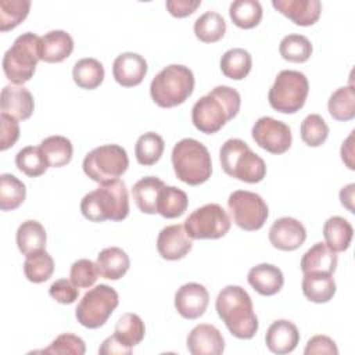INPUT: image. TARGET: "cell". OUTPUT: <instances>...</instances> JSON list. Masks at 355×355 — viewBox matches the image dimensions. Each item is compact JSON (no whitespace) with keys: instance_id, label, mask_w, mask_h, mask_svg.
Masks as SVG:
<instances>
[{"instance_id":"cell-1","label":"cell","mask_w":355,"mask_h":355,"mask_svg":"<svg viewBox=\"0 0 355 355\" xmlns=\"http://www.w3.org/2000/svg\"><path fill=\"white\" fill-rule=\"evenodd\" d=\"M240 104L241 98L236 89L225 85L216 86L193 105V125L202 133H216L239 114Z\"/></svg>"},{"instance_id":"cell-2","label":"cell","mask_w":355,"mask_h":355,"mask_svg":"<svg viewBox=\"0 0 355 355\" xmlns=\"http://www.w3.org/2000/svg\"><path fill=\"white\" fill-rule=\"evenodd\" d=\"M215 309L234 337L250 340L258 331L252 300L243 287L233 284L223 287L215 300Z\"/></svg>"},{"instance_id":"cell-3","label":"cell","mask_w":355,"mask_h":355,"mask_svg":"<svg viewBox=\"0 0 355 355\" xmlns=\"http://www.w3.org/2000/svg\"><path fill=\"white\" fill-rule=\"evenodd\" d=\"M80 212L90 222L123 220L129 214V196L126 184L119 180L100 183L97 189L85 194Z\"/></svg>"},{"instance_id":"cell-4","label":"cell","mask_w":355,"mask_h":355,"mask_svg":"<svg viewBox=\"0 0 355 355\" xmlns=\"http://www.w3.org/2000/svg\"><path fill=\"white\" fill-rule=\"evenodd\" d=\"M171 159L176 178L186 184L198 186L211 178L212 161L209 151L196 139L179 140L172 148Z\"/></svg>"},{"instance_id":"cell-5","label":"cell","mask_w":355,"mask_h":355,"mask_svg":"<svg viewBox=\"0 0 355 355\" xmlns=\"http://www.w3.org/2000/svg\"><path fill=\"white\" fill-rule=\"evenodd\" d=\"M194 90V75L189 67L171 64L161 69L150 83L154 103L162 108H172L184 103Z\"/></svg>"},{"instance_id":"cell-6","label":"cell","mask_w":355,"mask_h":355,"mask_svg":"<svg viewBox=\"0 0 355 355\" xmlns=\"http://www.w3.org/2000/svg\"><path fill=\"white\" fill-rule=\"evenodd\" d=\"M219 161L226 175L245 183H258L266 175L265 161L241 139L226 140L219 150Z\"/></svg>"},{"instance_id":"cell-7","label":"cell","mask_w":355,"mask_h":355,"mask_svg":"<svg viewBox=\"0 0 355 355\" xmlns=\"http://www.w3.org/2000/svg\"><path fill=\"white\" fill-rule=\"evenodd\" d=\"M39 47L40 37L36 33L25 32L19 35L4 53L3 71L11 83L24 85L31 80L40 60Z\"/></svg>"},{"instance_id":"cell-8","label":"cell","mask_w":355,"mask_h":355,"mask_svg":"<svg viewBox=\"0 0 355 355\" xmlns=\"http://www.w3.org/2000/svg\"><path fill=\"white\" fill-rule=\"evenodd\" d=\"M308 92L309 83L302 72L283 69L269 89L268 101L273 110L282 114H294L304 107Z\"/></svg>"},{"instance_id":"cell-9","label":"cell","mask_w":355,"mask_h":355,"mask_svg":"<svg viewBox=\"0 0 355 355\" xmlns=\"http://www.w3.org/2000/svg\"><path fill=\"white\" fill-rule=\"evenodd\" d=\"M129 166L126 150L119 144H104L86 154L83 172L97 183H105L122 176Z\"/></svg>"},{"instance_id":"cell-10","label":"cell","mask_w":355,"mask_h":355,"mask_svg":"<svg viewBox=\"0 0 355 355\" xmlns=\"http://www.w3.org/2000/svg\"><path fill=\"white\" fill-rule=\"evenodd\" d=\"M118 304L119 295L111 286L97 284L82 297L75 309V318L83 327L98 329L108 320Z\"/></svg>"},{"instance_id":"cell-11","label":"cell","mask_w":355,"mask_h":355,"mask_svg":"<svg viewBox=\"0 0 355 355\" xmlns=\"http://www.w3.org/2000/svg\"><path fill=\"white\" fill-rule=\"evenodd\" d=\"M232 220L227 212L215 202L194 209L184 220V229L191 239H220L230 229Z\"/></svg>"},{"instance_id":"cell-12","label":"cell","mask_w":355,"mask_h":355,"mask_svg":"<svg viewBox=\"0 0 355 355\" xmlns=\"http://www.w3.org/2000/svg\"><path fill=\"white\" fill-rule=\"evenodd\" d=\"M227 207L233 216V222L243 230H259L269 215L268 205L263 198L248 190H236L227 198Z\"/></svg>"},{"instance_id":"cell-13","label":"cell","mask_w":355,"mask_h":355,"mask_svg":"<svg viewBox=\"0 0 355 355\" xmlns=\"http://www.w3.org/2000/svg\"><path fill=\"white\" fill-rule=\"evenodd\" d=\"M254 141L272 154H283L291 147L293 136L287 123L272 116H261L251 130Z\"/></svg>"},{"instance_id":"cell-14","label":"cell","mask_w":355,"mask_h":355,"mask_svg":"<svg viewBox=\"0 0 355 355\" xmlns=\"http://www.w3.org/2000/svg\"><path fill=\"white\" fill-rule=\"evenodd\" d=\"M305 239V226L291 216H282L276 219L269 229L270 244L282 251H294L300 248Z\"/></svg>"},{"instance_id":"cell-15","label":"cell","mask_w":355,"mask_h":355,"mask_svg":"<svg viewBox=\"0 0 355 355\" xmlns=\"http://www.w3.org/2000/svg\"><path fill=\"white\" fill-rule=\"evenodd\" d=\"M208 302V290L200 283H186L175 293V308L184 319H197L202 316Z\"/></svg>"},{"instance_id":"cell-16","label":"cell","mask_w":355,"mask_h":355,"mask_svg":"<svg viewBox=\"0 0 355 355\" xmlns=\"http://www.w3.org/2000/svg\"><path fill=\"white\" fill-rule=\"evenodd\" d=\"M193 247V239L187 234L184 225L165 226L157 237V250L164 259L178 261L184 258Z\"/></svg>"},{"instance_id":"cell-17","label":"cell","mask_w":355,"mask_h":355,"mask_svg":"<svg viewBox=\"0 0 355 355\" xmlns=\"http://www.w3.org/2000/svg\"><path fill=\"white\" fill-rule=\"evenodd\" d=\"M187 349L193 355H219L225 351V338L212 324H197L186 340Z\"/></svg>"},{"instance_id":"cell-18","label":"cell","mask_w":355,"mask_h":355,"mask_svg":"<svg viewBox=\"0 0 355 355\" xmlns=\"http://www.w3.org/2000/svg\"><path fill=\"white\" fill-rule=\"evenodd\" d=\"M147 73V61L137 53L119 54L112 64L114 79L123 87H133L143 82Z\"/></svg>"},{"instance_id":"cell-19","label":"cell","mask_w":355,"mask_h":355,"mask_svg":"<svg viewBox=\"0 0 355 355\" xmlns=\"http://www.w3.org/2000/svg\"><path fill=\"white\" fill-rule=\"evenodd\" d=\"M0 107L1 114H7L17 121H25L32 115L35 101L31 92L24 85L10 83L1 90Z\"/></svg>"},{"instance_id":"cell-20","label":"cell","mask_w":355,"mask_h":355,"mask_svg":"<svg viewBox=\"0 0 355 355\" xmlns=\"http://www.w3.org/2000/svg\"><path fill=\"white\" fill-rule=\"evenodd\" d=\"M300 343V331L297 326L287 319L272 322L265 334V344L273 354L283 355L293 352Z\"/></svg>"},{"instance_id":"cell-21","label":"cell","mask_w":355,"mask_h":355,"mask_svg":"<svg viewBox=\"0 0 355 355\" xmlns=\"http://www.w3.org/2000/svg\"><path fill=\"white\" fill-rule=\"evenodd\" d=\"M272 6L300 26L313 25L322 12L319 0H273Z\"/></svg>"},{"instance_id":"cell-22","label":"cell","mask_w":355,"mask_h":355,"mask_svg":"<svg viewBox=\"0 0 355 355\" xmlns=\"http://www.w3.org/2000/svg\"><path fill=\"white\" fill-rule=\"evenodd\" d=\"M73 50L72 36L61 29L50 31L40 37V60L44 62H61L71 55Z\"/></svg>"},{"instance_id":"cell-23","label":"cell","mask_w":355,"mask_h":355,"mask_svg":"<svg viewBox=\"0 0 355 355\" xmlns=\"http://www.w3.org/2000/svg\"><path fill=\"white\" fill-rule=\"evenodd\" d=\"M247 280L258 294L266 297L277 294L284 284L282 270L272 263H259L252 266L247 275Z\"/></svg>"},{"instance_id":"cell-24","label":"cell","mask_w":355,"mask_h":355,"mask_svg":"<svg viewBox=\"0 0 355 355\" xmlns=\"http://www.w3.org/2000/svg\"><path fill=\"white\" fill-rule=\"evenodd\" d=\"M302 294L306 300L315 304L329 302L337 290L333 275L322 273V272H311L304 273L301 283Z\"/></svg>"},{"instance_id":"cell-25","label":"cell","mask_w":355,"mask_h":355,"mask_svg":"<svg viewBox=\"0 0 355 355\" xmlns=\"http://www.w3.org/2000/svg\"><path fill=\"white\" fill-rule=\"evenodd\" d=\"M96 266L100 276L108 280H118L126 275L130 261L122 248L107 247L98 252Z\"/></svg>"},{"instance_id":"cell-26","label":"cell","mask_w":355,"mask_h":355,"mask_svg":"<svg viewBox=\"0 0 355 355\" xmlns=\"http://www.w3.org/2000/svg\"><path fill=\"white\" fill-rule=\"evenodd\" d=\"M337 252L330 250L326 243L313 244L301 258V270L302 273L322 272L333 275L337 268Z\"/></svg>"},{"instance_id":"cell-27","label":"cell","mask_w":355,"mask_h":355,"mask_svg":"<svg viewBox=\"0 0 355 355\" xmlns=\"http://www.w3.org/2000/svg\"><path fill=\"white\" fill-rule=\"evenodd\" d=\"M165 183L155 176H146L137 180L132 187V196L137 208L143 214H157V202L159 191Z\"/></svg>"},{"instance_id":"cell-28","label":"cell","mask_w":355,"mask_h":355,"mask_svg":"<svg viewBox=\"0 0 355 355\" xmlns=\"http://www.w3.org/2000/svg\"><path fill=\"white\" fill-rule=\"evenodd\" d=\"M15 240L19 252L26 257L36 251L44 250L47 234L40 222L28 219L18 226Z\"/></svg>"},{"instance_id":"cell-29","label":"cell","mask_w":355,"mask_h":355,"mask_svg":"<svg viewBox=\"0 0 355 355\" xmlns=\"http://www.w3.org/2000/svg\"><path fill=\"white\" fill-rule=\"evenodd\" d=\"M354 227L343 216H330L323 225V237L326 245L334 252L345 251L352 240Z\"/></svg>"},{"instance_id":"cell-30","label":"cell","mask_w":355,"mask_h":355,"mask_svg":"<svg viewBox=\"0 0 355 355\" xmlns=\"http://www.w3.org/2000/svg\"><path fill=\"white\" fill-rule=\"evenodd\" d=\"M219 65L222 73L226 78L233 80H241L250 73L252 67V58L247 50L236 47L223 53Z\"/></svg>"},{"instance_id":"cell-31","label":"cell","mask_w":355,"mask_h":355,"mask_svg":"<svg viewBox=\"0 0 355 355\" xmlns=\"http://www.w3.org/2000/svg\"><path fill=\"white\" fill-rule=\"evenodd\" d=\"M104 67L103 64L92 57L80 58L76 61L72 69L73 82L86 90H93L98 87L104 80Z\"/></svg>"},{"instance_id":"cell-32","label":"cell","mask_w":355,"mask_h":355,"mask_svg":"<svg viewBox=\"0 0 355 355\" xmlns=\"http://www.w3.org/2000/svg\"><path fill=\"white\" fill-rule=\"evenodd\" d=\"M187 205H189V198L183 190L175 186L165 184L158 196L157 214H159L166 219L179 218L184 214V211L187 209Z\"/></svg>"},{"instance_id":"cell-33","label":"cell","mask_w":355,"mask_h":355,"mask_svg":"<svg viewBox=\"0 0 355 355\" xmlns=\"http://www.w3.org/2000/svg\"><path fill=\"white\" fill-rule=\"evenodd\" d=\"M329 114L341 122H347L355 118V89L354 85L338 87L331 93L327 101Z\"/></svg>"},{"instance_id":"cell-34","label":"cell","mask_w":355,"mask_h":355,"mask_svg":"<svg viewBox=\"0 0 355 355\" xmlns=\"http://www.w3.org/2000/svg\"><path fill=\"white\" fill-rule=\"evenodd\" d=\"M40 148L49 162V166L61 168L72 159L73 147L71 140L65 136H49L42 140Z\"/></svg>"},{"instance_id":"cell-35","label":"cell","mask_w":355,"mask_h":355,"mask_svg":"<svg viewBox=\"0 0 355 355\" xmlns=\"http://www.w3.org/2000/svg\"><path fill=\"white\" fill-rule=\"evenodd\" d=\"M144 334H146L144 322L139 315L132 312L123 313L118 319L114 330V336L129 348H133L135 345L140 344L141 340L144 338Z\"/></svg>"},{"instance_id":"cell-36","label":"cell","mask_w":355,"mask_h":355,"mask_svg":"<svg viewBox=\"0 0 355 355\" xmlns=\"http://www.w3.org/2000/svg\"><path fill=\"white\" fill-rule=\"evenodd\" d=\"M226 32L225 18L216 11L201 14L194 22L196 37L204 43H215L223 37Z\"/></svg>"},{"instance_id":"cell-37","label":"cell","mask_w":355,"mask_h":355,"mask_svg":"<svg viewBox=\"0 0 355 355\" xmlns=\"http://www.w3.org/2000/svg\"><path fill=\"white\" fill-rule=\"evenodd\" d=\"M233 24L243 29L255 28L262 18V6L258 0H234L229 7Z\"/></svg>"},{"instance_id":"cell-38","label":"cell","mask_w":355,"mask_h":355,"mask_svg":"<svg viewBox=\"0 0 355 355\" xmlns=\"http://www.w3.org/2000/svg\"><path fill=\"white\" fill-rule=\"evenodd\" d=\"M26 197L25 184L11 173L0 175V209L12 211L17 209Z\"/></svg>"},{"instance_id":"cell-39","label":"cell","mask_w":355,"mask_h":355,"mask_svg":"<svg viewBox=\"0 0 355 355\" xmlns=\"http://www.w3.org/2000/svg\"><path fill=\"white\" fill-rule=\"evenodd\" d=\"M54 272V261L46 250L26 255L24 262L25 277L32 283H43L51 277Z\"/></svg>"},{"instance_id":"cell-40","label":"cell","mask_w":355,"mask_h":355,"mask_svg":"<svg viewBox=\"0 0 355 355\" xmlns=\"http://www.w3.org/2000/svg\"><path fill=\"white\" fill-rule=\"evenodd\" d=\"M164 148V139L155 132H147L137 139L135 146V155L140 165L150 166L159 161Z\"/></svg>"},{"instance_id":"cell-41","label":"cell","mask_w":355,"mask_h":355,"mask_svg":"<svg viewBox=\"0 0 355 355\" xmlns=\"http://www.w3.org/2000/svg\"><path fill=\"white\" fill-rule=\"evenodd\" d=\"M15 165L29 178H37L49 168V162L40 146H28L21 148L15 155Z\"/></svg>"},{"instance_id":"cell-42","label":"cell","mask_w":355,"mask_h":355,"mask_svg":"<svg viewBox=\"0 0 355 355\" xmlns=\"http://www.w3.org/2000/svg\"><path fill=\"white\" fill-rule=\"evenodd\" d=\"M312 43L308 37L298 33L284 36L279 44L280 55L290 62H305L312 54Z\"/></svg>"},{"instance_id":"cell-43","label":"cell","mask_w":355,"mask_h":355,"mask_svg":"<svg viewBox=\"0 0 355 355\" xmlns=\"http://www.w3.org/2000/svg\"><path fill=\"white\" fill-rule=\"evenodd\" d=\"M29 0H0V31L7 32L18 26L29 14Z\"/></svg>"},{"instance_id":"cell-44","label":"cell","mask_w":355,"mask_h":355,"mask_svg":"<svg viewBox=\"0 0 355 355\" xmlns=\"http://www.w3.org/2000/svg\"><path fill=\"white\" fill-rule=\"evenodd\" d=\"M300 133L306 146L319 147L327 140L329 126L319 114H309L301 122Z\"/></svg>"},{"instance_id":"cell-45","label":"cell","mask_w":355,"mask_h":355,"mask_svg":"<svg viewBox=\"0 0 355 355\" xmlns=\"http://www.w3.org/2000/svg\"><path fill=\"white\" fill-rule=\"evenodd\" d=\"M71 282L79 288H89L92 287L98 277V270L96 262L90 259H78L71 265L69 269Z\"/></svg>"},{"instance_id":"cell-46","label":"cell","mask_w":355,"mask_h":355,"mask_svg":"<svg viewBox=\"0 0 355 355\" xmlns=\"http://www.w3.org/2000/svg\"><path fill=\"white\" fill-rule=\"evenodd\" d=\"M40 352L57 355H83L86 352V344L80 337L72 333H62L58 337H55V340H53V343Z\"/></svg>"},{"instance_id":"cell-47","label":"cell","mask_w":355,"mask_h":355,"mask_svg":"<svg viewBox=\"0 0 355 355\" xmlns=\"http://www.w3.org/2000/svg\"><path fill=\"white\" fill-rule=\"evenodd\" d=\"M49 294L50 297L64 305H69L73 304L78 297H79V287H76L71 279H58L55 282L51 283V286L49 287Z\"/></svg>"},{"instance_id":"cell-48","label":"cell","mask_w":355,"mask_h":355,"mask_svg":"<svg viewBox=\"0 0 355 355\" xmlns=\"http://www.w3.org/2000/svg\"><path fill=\"white\" fill-rule=\"evenodd\" d=\"M0 150L6 151L12 147L19 137V125L18 121L7 114L0 115Z\"/></svg>"},{"instance_id":"cell-49","label":"cell","mask_w":355,"mask_h":355,"mask_svg":"<svg viewBox=\"0 0 355 355\" xmlns=\"http://www.w3.org/2000/svg\"><path fill=\"white\" fill-rule=\"evenodd\" d=\"M305 355H313V354H327V355H337L338 348L336 343L323 334L313 336L312 338L308 340L306 347L304 349Z\"/></svg>"},{"instance_id":"cell-50","label":"cell","mask_w":355,"mask_h":355,"mask_svg":"<svg viewBox=\"0 0 355 355\" xmlns=\"http://www.w3.org/2000/svg\"><path fill=\"white\" fill-rule=\"evenodd\" d=\"M201 4V0H166V10L172 17L184 18L193 14Z\"/></svg>"},{"instance_id":"cell-51","label":"cell","mask_w":355,"mask_h":355,"mask_svg":"<svg viewBox=\"0 0 355 355\" xmlns=\"http://www.w3.org/2000/svg\"><path fill=\"white\" fill-rule=\"evenodd\" d=\"M98 354L101 355H129L132 354V348L122 344L114 334L107 337L98 348Z\"/></svg>"},{"instance_id":"cell-52","label":"cell","mask_w":355,"mask_h":355,"mask_svg":"<svg viewBox=\"0 0 355 355\" xmlns=\"http://www.w3.org/2000/svg\"><path fill=\"white\" fill-rule=\"evenodd\" d=\"M354 133L355 130H352L348 137L343 141V146H341V159L343 162L348 166V169L354 171L355 166H354Z\"/></svg>"},{"instance_id":"cell-53","label":"cell","mask_w":355,"mask_h":355,"mask_svg":"<svg viewBox=\"0 0 355 355\" xmlns=\"http://www.w3.org/2000/svg\"><path fill=\"white\" fill-rule=\"evenodd\" d=\"M354 191H355V184L349 183L347 186H344L340 190V201L341 204L349 211V212H355L354 211Z\"/></svg>"}]
</instances>
